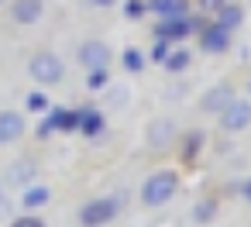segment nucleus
<instances>
[{
    "instance_id": "f257e3e1",
    "label": "nucleus",
    "mask_w": 251,
    "mask_h": 227,
    "mask_svg": "<svg viewBox=\"0 0 251 227\" xmlns=\"http://www.w3.org/2000/svg\"><path fill=\"white\" fill-rule=\"evenodd\" d=\"M172 193H176V176L172 172H155L141 186V203L145 206H162L165 200H172Z\"/></svg>"
},
{
    "instance_id": "f03ea898",
    "label": "nucleus",
    "mask_w": 251,
    "mask_h": 227,
    "mask_svg": "<svg viewBox=\"0 0 251 227\" xmlns=\"http://www.w3.org/2000/svg\"><path fill=\"white\" fill-rule=\"evenodd\" d=\"M117 206H121L117 200H93L79 210V220H83V227H103L117 217Z\"/></svg>"
},
{
    "instance_id": "7ed1b4c3",
    "label": "nucleus",
    "mask_w": 251,
    "mask_h": 227,
    "mask_svg": "<svg viewBox=\"0 0 251 227\" xmlns=\"http://www.w3.org/2000/svg\"><path fill=\"white\" fill-rule=\"evenodd\" d=\"M28 73H31L38 83L52 86V83H59V79H62V62H59L52 52H42V55H35V59H31Z\"/></svg>"
},
{
    "instance_id": "20e7f679",
    "label": "nucleus",
    "mask_w": 251,
    "mask_h": 227,
    "mask_svg": "<svg viewBox=\"0 0 251 227\" xmlns=\"http://www.w3.org/2000/svg\"><path fill=\"white\" fill-rule=\"evenodd\" d=\"M220 124H224V131H244L251 124V103L248 100H230L220 110Z\"/></svg>"
},
{
    "instance_id": "39448f33",
    "label": "nucleus",
    "mask_w": 251,
    "mask_h": 227,
    "mask_svg": "<svg viewBox=\"0 0 251 227\" xmlns=\"http://www.w3.org/2000/svg\"><path fill=\"white\" fill-rule=\"evenodd\" d=\"M79 62H83L90 73H103L107 62H110V49H107L103 42H86V45L79 49Z\"/></svg>"
},
{
    "instance_id": "423d86ee",
    "label": "nucleus",
    "mask_w": 251,
    "mask_h": 227,
    "mask_svg": "<svg viewBox=\"0 0 251 227\" xmlns=\"http://www.w3.org/2000/svg\"><path fill=\"white\" fill-rule=\"evenodd\" d=\"M21 134H25V117L14 114V110H4V114H0V145L18 141Z\"/></svg>"
},
{
    "instance_id": "0eeeda50",
    "label": "nucleus",
    "mask_w": 251,
    "mask_h": 227,
    "mask_svg": "<svg viewBox=\"0 0 251 227\" xmlns=\"http://www.w3.org/2000/svg\"><path fill=\"white\" fill-rule=\"evenodd\" d=\"M73 127H79V114H73V110H52L45 117V124H42V134H49V131H73Z\"/></svg>"
},
{
    "instance_id": "6e6552de",
    "label": "nucleus",
    "mask_w": 251,
    "mask_h": 227,
    "mask_svg": "<svg viewBox=\"0 0 251 227\" xmlns=\"http://www.w3.org/2000/svg\"><path fill=\"white\" fill-rule=\"evenodd\" d=\"M11 14H14V21H21V25H35V21L42 18V0H14Z\"/></svg>"
},
{
    "instance_id": "1a4fd4ad",
    "label": "nucleus",
    "mask_w": 251,
    "mask_h": 227,
    "mask_svg": "<svg viewBox=\"0 0 251 227\" xmlns=\"http://www.w3.org/2000/svg\"><path fill=\"white\" fill-rule=\"evenodd\" d=\"M189 28H193V25H189L186 18H169V21L158 25V38H162V42H179V38L189 35Z\"/></svg>"
},
{
    "instance_id": "9d476101",
    "label": "nucleus",
    "mask_w": 251,
    "mask_h": 227,
    "mask_svg": "<svg viewBox=\"0 0 251 227\" xmlns=\"http://www.w3.org/2000/svg\"><path fill=\"white\" fill-rule=\"evenodd\" d=\"M227 42H230V31L220 28V25H210V28L203 31V49H206V52H224Z\"/></svg>"
},
{
    "instance_id": "9b49d317",
    "label": "nucleus",
    "mask_w": 251,
    "mask_h": 227,
    "mask_svg": "<svg viewBox=\"0 0 251 227\" xmlns=\"http://www.w3.org/2000/svg\"><path fill=\"white\" fill-rule=\"evenodd\" d=\"M151 11H158L162 21H169V18H186V4H182V0H151Z\"/></svg>"
},
{
    "instance_id": "f8f14e48",
    "label": "nucleus",
    "mask_w": 251,
    "mask_h": 227,
    "mask_svg": "<svg viewBox=\"0 0 251 227\" xmlns=\"http://www.w3.org/2000/svg\"><path fill=\"white\" fill-rule=\"evenodd\" d=\"M7 179L18 182V186L31 182V179H35V162H14V165L7 169Z\"/></svg>"
},
{
    "instance_id": "ddd939ff",
    "label": "nucleus",
    "mask_w": 251,
    "mask_h": 227,
    "mask_svg": "<svg viewBox=\"0 0 251 227\" xmlns=\"http://www.w3.org/2000/svg\"><path fill=\"white\" fill-rule=\"evenodd\" d=\"M230 97H234V93H230L227 86H217V90L206 97V103H203V107H206V110H224V107L230 103Z\"/></svg>"
},
{
    "instance_id": "4468645a",
    "label": "nucleus",
    "mask_w": 251,
    "mask_h": 227,
    "mask_svg": "<svg viewBox=\"0 0 251 227\" xmlns=\"http://www.w3.org/2000/svg\"><path fill=\"white\" fill-rule=\"evenodd\" d=\"M79 127H83V134H100L103 131V117L97 110H86V114H79Z\"/></svg>"
},
{
    "instance_id": "2eb2a0df",
    "label": "nucleus",
    "mask_w": 251,
    "mask_h": 227,
    "mask_svg": "<svg viewBox=\"0 0 251 227\" xmlns=\"http://www.w3.org/2000/svg\"><path fill=\"white\" fill-rule=\"evenodd\" d=\"M217 14H220V18H217V25H220V28H227V31L241 25V11H237V7H227V4H224Z\"/></svg>"
},
{
    "instance_id": "dca6fc26",
    "label": "nucleus",
    "mask_w": 251,
    "mask_h": 227,
    "mask_svg": "<svg viewBox=\"0 0 251 227\" xmlns=\"http://www.w3.org/2000/svg\"><path fill=\"white\" fill-rule=\"evenodd\" d=\"M42 203H49V189H45V186H31V189L25 193V206L35 210V206H42Z\"/></svg>"
},
{
    "instance_id": "f3484780",
    "label": "nucleus",
    "mask_w": 251,
    "mask_h": 227,
    "mask_svg": "<svg viewBox=\"0 0 251 227\" xmlns=\"http://www.w3.org/2000/svg\"><path fill=\"white\" fill-rule=\"evenodd\" d=\"M165 66H169L172 73H182V69L189 66V52H182V49H179V52H172V55H165Z\"/></svg>"
},
{
    "instance_id": "a211bd4d",
    "label": "nucleus",
    "mask_w": 251,
    "mask_h": 227,
    "mask_svg": "<svg viewBox=\"0 0 251 227\" xmlns=\"http://www.w3.org/2000/svg\"><path fill=\"white\" fill-rule=\"evenodd\" d=\"M124 66H127L131 73H141V66H145V59H141V55H138L134 49H127V52H124Z\"/></svg>"
},
{
    "instance_id": "6ab92c4d",
    "label": "nucleus",
    "mask_w": 251,
    "mask_h": 227,
    "mask_svg": "<svg viewBox=\"0 0 251 227\" xmlns=\"http://www.w3.org/2000/svg\"><path fill=\"white\" fill-rule=\"evenodd\" d=\"M28 107H31V110H45V107H49V97H45V93H31V97H28Z\"/></svg>"
},
{
    "instance_id": "aec40b11",
    "label": "nucleus",
    "mask_w": 251,
    "mask_h": 227,
    "mask_svg": "<svg viewBox=\"0 0 251 227\" xmlns=\"http://www.w3.org/2000/svg\"><path fill=\"white\" fill-rule=\"evenodd\" d=\"M11 227H45V224H42L38 217H31V213H28V217H18V220H14Z\"/></svg>"
},
{
    "instance_id": "412c9836",
    "label": "nucleus",
    "mask_w": 251,
    "mask_h": 227,
    "mask_svg": "<svg viewBox=\"0 0 251 227\" xmlns=\"http://www.w3.org/2000/svg\"><path fill=\"white\" fill-rule=\"evenodd\" d=\"M213 217V203H203V206H196V220H210Z\"/></svg>"
},
{
    "instance_id": "4be33fe9",
    "label": "nucleus",
    "mask_w": 251,
    "mask_h": 227,
    "mask_svg": "<svg viewBox=\"0 0 251 227\" xmlns=\"http://www.w3.org/2000/svg\"><path fill=\"white\" fill-rule=\"evenodd\" d=\"M107 83V69L103 73H90V86H103Z\"/></svg>"
},
{
    "instance_id": "5701e85b",
    "label": "nucleus",
    "mask_w": 251,
    "mask_h": 227,
    "mask_svg": "<svg viewBox=\"0 0 251 227\" xmlns=\"http://www.w3.org/2000/svg\"><path fill=\"white\" fill-rule=\"evenodd\" d=\"M127 14H131V18L141 14V0H131V4H127Z\"/></svg>"
},
{
    "instance_id": "b1692460",
    "label": "nucleus",
    "mask_w": 251,
    "mask_h": 227,
    "mask_svg": "<svg viewBox=\"0 0 251 227\" xmlns=\"http://www.w3.org/2000/svg\"><path fill=\"white\" fill-rule=\"evenodd\" d=\"M155 55L165 59V55H169V42H158V45H155Z\"/></svg>"
},
{
    "instance_id": "393cba45",
    "label": "nucleus",
    "mask_w": 251,
    "mask_h": 227,
    "mask_svg": "<svg viewBox=\"0 0 251 227\" xmlns=\"http://www.w3.org/2000/svg\"><path fill=\"white\" fill-rule=\"evenodd\" d=\"M244 196H248V200H251V179H248V182H244Z\"/></svg>"
},
{
    "instance_id": "a878e982",
    "label": "nucleus",
    "mask_w": 251,
    "mask_h": 227,
    "mask_svg": "<svg viewBox=\"0 0 251 227\" xmlns=\"http://www.w3.org/2000/svg\"><path fill=\"white\" fill-rule=\"evenodd\" d=\"M93 4H97V7H107V4H114V0H93Z\"/></svg>"
},
{
    "instance_id": "bb28decb",
    "label": "nucleus",
    "mask_w": 251,
    "mask_h": 227,
    "mask_svg": "<svg viewBox=\"0 0 251 227\" xmlns=\"http://www.w3.org/2000/svg\"><path fill=\"white\" fill-rule=\"evenodd\" d=\"M203 4H206V7H217V4H220V0H203Z\"/></svg>"
},
{
    "instance_id": "cd10ccee",
    "label": "nucleus",
    "mask_w": 251,
    "mask_h": 227,
    "mask_svg": "<svg viewBox=\"0 0 251 227\" xmlns=\"http://www.w3.org/2000/svg\"><path fill=\"white\" fill-rule=\"evenodd\" d=\"M0 200H4V193H0Z\"/></svg>"
}]
</instances>
